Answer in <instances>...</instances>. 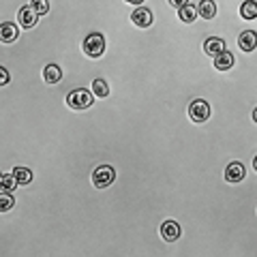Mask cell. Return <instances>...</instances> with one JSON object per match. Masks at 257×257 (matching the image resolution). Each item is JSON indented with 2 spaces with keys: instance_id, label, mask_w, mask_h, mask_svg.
Returning <instances> with one entry per match:
<instances>
[{
  "instance_id": "6da1fadb",
  "label": "cell",
  "mask_w": 257,
  "mask_h": 257,
  "mask_svg": "<svg viewBox=\"0 0 257 257\" xmlns=\"http://www.w3.org/2000/svg\"><path fill=\"white\" fill-rule=\"evenodd\" d=\"M84 52L90 56V58H99V56H103V52H105V39H103V35H99V32L88 35L86 41H84Z\"/></svg>"
},
{
  "instance_id": "7a4b0ae2",
  "label": "cell",
  "mask_w": 257,
  "mask_h": 257,
  "mask_svg": "<svg viewBox=\"0 0 257 257\" xmlns=\"http://www.w3.org/2000/svg\"><path fill=\"white\" fill-rule=\"evenodd\" d=\"M114 178H116V172H114V167H111V165H99L92 172V184L96 189L109 187V184L114 182Z\"/></svg>"
},
{
  "instance_id": "3957f363",
  "label": "cell",
  "mask_w": 257,
  "mask_h": 257,
  "mask_svg": "<svg viewBox=\"0 0 257 257\" xmlns=\"http://www.w3.org/2000/svg\"><path fill=\"white\" fill-rule=\"evenodd\" d=\"M67 103H69V107H73V109H88L92 105V92L79 88V90H73L67 96Z\"/></svg>"
},
{
  "instance_id": "277c9868",
  "label": "cell",
  "mask_w": 257,
  "mask_h": 257,
  "mask_svg": "<svg viewBox=\"0 0 257 257\" xmlns=\"http://www.w3.org/2000/svg\"><path fill=\"white\" fill-rule=\"evenodd\" d=\"M189 114L195 122H206L208 116H210V105H208L204 99H195L189 105Z\"/></svg>"
},
{
  "instance_id": "5b68a950",
  "label": "cell",
  "mask_w": 257,
  "mask_h": 257,
  "mask_svg": "<svg viewBox=\"0 0 257 257\" xmlns=\"http://www.w3.org/2000/svg\"><path fill=\"white\" fill-rule=\"evenodd\" d=\"M37 15H39V13L28 5V7H22V9H20L18 20H20V24H22L24 28H32V26H37V22H39Z\"/></svg>"
},
{
  "instance_id": "8992f818",
  "label": "cell",
  "mask_w": 257,
  "mask_h": 257,
  "mask_svg": "<svg viewBox=\"0 0 257 257\" xmlns=\"http://www.w3.org/2000/svg\"><path fill=\"white\" fill-rule=\"evenodd\" d=\"M161 236H163V240H170V242H174V240L180 238V225L176 221H165L163 225H161Z\"/></svg>"
},
{
  "instance_id": "52a82bcc",
  "label": "cell",
  "mask_w": 257,
  "mask_h": 257,
  "mask_svg": "<svg viewBox=\"0 0 257 257\" xmlns=\"http://www.w3.org/2000/svg\"><path fill=\"white\" fill-rule=\"evenodd\" d=\"M131 20L135 26H140V28H148L152 26V13L148 9H144V7H140V9H135L131 13Z\"/></svg>"
},
{
  "instance_id": "ba28073f",
  "label": "cell",
  "mask_w": 257,
  "mask_h": 257,
  "mask_svg": "<svg viewBox=\"0 0 257 257\" xmlns=\"http://www.w3.org/2000/svg\"><path fill=\"white\" fill-rule=\"evenodd\" d=\"M244 165L242 163H229L227 170H225V180L227 182H240L244 178Z\"/></svg>"
},
{
  "instance_id": "9c48e42d",
  "label": "cell",
  "mask_w": 257,
  "mask_h": 257,
  "mask_svg": "<svg viewBox=\"0 0 257 257\" xmlns=\"http://www.w3.org/2000/svg\"><path fill=\"white\" fill-rule=\"evenodd\" d=\"M204 52L208 56H219L221 52H225V43H223V39L219 37H210V39H206L204 41Z\"/></svg>"
},
{
  "instance_id": "30bf717a",
  "label": "cell",
  "mask_w": 257,
  "mask_h": 257,
  "mask_svg": "<svg viewBox=\"0 0 257 257\" xmlns=\"http://www.w3.org/2000/svg\"><path fill=\"white\" fill-rule=\"evenodd\" d=\"M238 43H240V50H242V52H253L257 47V35L253 30H246V32L240 35Z\"/></svg>"
},
{
  "instance_id": "8fae6325",
  "label": "cell",
  "mask_w": 257,
  "mask_h": 257,
  "mask_svg": "<svg viewBox=\"0 0 257 257\" xmlns=\"http://www.w3.org/2000/svg\"><path fill=\"white\" fill-rule=\"evenodd\" d=\"M18 26L11 22H5L3 26H0V41H5V43H13L15 39H18Z\"/></svg>"
},
{
  "instance_id": "7c38bea8",
  "label": "cell",
  "mask_w": 257,
  "mask_h": 257,
  "mask_svg": "<svg viewBox=\"0 0 257 257\" xmlns=\"http://www.w3.org/2000/svg\"><path fill=\"white\" fill-rule=\"evenodd\" d=\"M43 79L47 84H58L62 79V71H60L58 64H47L43 69Z\"/></svg>"
},
{
  "instance_id": "4fadbf2b",
  "label": "cell",
  "mask_w": 257,
  "mask_h": 257,
  "mask_svg": "<svg viewBox=\"0 0 257 257\" xmlns=\"http://www.w3.org/2000/svg\"><path fill=\"white\" fill-rule=\"evenodd\" d=\"M231 67H234V56H231L229 52H221L219 56H214V69L227 71Z\"/></svg>"
},
{
  "instance_id": "5bb4252c",
  "label": "cell",
  "mask_w": 257,
  "mask_h": 257,
  "mask_svg": "<svg viewBox=\"0 0 257 257\" xmlns=\"http://www.w3.org/2000/svg\"><path fill=\"white\" fill-rule=\"evenodd\" d=\"M197 11H199V15H202L204 20H212L216 15V5L212 3V0H202L199 7H197Z\"/></svg>"
},
{
  "instance_id": "9a60e30c",
  "label": "cell",
  "mask_w": 257,
  "mask_h": 257,
  "mask_svg": "<svg viewBox=\"0 0 257 257\" xmlns=\"http://www.w3.org/2000/svg\"><path fill=\"white\" fill-rule=\"evenodd\" d=\"M240 15H242L244 20H255L257 18V3L255 0H244V3L240 5Z\"/></svg>"
},
{
  "instance_id": "2e32d148",
  "label": "cell",
  "mask_w": 257,
  "mask_h": 257,
  "mask_svg": "<svg viewBox=\"0 0 257 257\" xmlns=\"http://www.w3.org/2000/svg\"><path fill=\"white\" fill-rule=\"evenodd\" d=\"M178 18L184 24H191L193 20L197 18V9H195V7H191V5H184V7H180V9H178Z\"/></svg>"
},
{
  "instance_id": "e0dca14e",
  "label": "cell",
  "mask_w": 257,
  "mask_h": 257,
  "mask_svg": "<svg viewBox=\"0 0 257 257\" xmlns=\"http://www.w3.org/2000/svg\"><path fill=\"white\" fill-rule=\"evenodd\" d=\"M13 174H15V178H18V184H30L32 182V172L28 167H15Z\"/></svg>"
},
{
  "instance_id": "ac0fdd59",
  "label": "cell",
  "mask_w": 257,
  "mask_h": 257,
  "mask_svg": "<svg viewBox=\"0 0 257 257\" xmlns=\"http://www.w3.org/2000/svg\"><path fill=\"white\" fill-rule=\"evenodd\" d=\"M92 92L96 96H101V99H103V96H107L109 94V86H107L105 79H94V82H92Z\"/></svg>"
},
{
  "instance_id": "d6986e66",
  "label": "cell",
  "mask_w": 257,
  "mask_h": 257,
  "mask_svg": "<svg viewBox=\"0 0 257 257\" xmlns=\"http://www.w3.org/2000/svg\"><path fill=\"white\" fill-rule=\"evenodd\" d=\"M15 187H18V178H15V174L5 172V174H3V189H5L7 193H11Z\"/></svg>"
},
{
  "instance_id": "ffe728a7",
  "label": "cell",
  "mask_w": 257,
  "mask_h": 257,
  "mask_svg": "<svg viewBox=\"0 0 257 257\" xmlns=\"http://www.w3.org/2000/svg\"><path fill=\"white\" fill-rule=\"evenodd\" d=\"M30 7L39 15H45L47 11H50V0H30Z\"/></svg>"
},
{
  "instance_id": "44dd1931",
  "label": "cell",
  "mask_w": 257,
  "mask_h": 257,
  "mask_svg": "<svg viewBox=\"0 0 257 257\" xmlns=\"http://www.w3.org/2000/svg\"><path fill=\"white\" fill-rule=\"evenodd\" d=\"M13 208V197L9 195V193H3V195H0V210L3 212H7V210H11Z\"/></svg>"
},
{
  "instance_id": "7402d4cb",
  "label": "cell",
  "mask_w": 257,
  "mask_h": 257,
  "mask_svg": "<svg viewBox=\"0 0 257 257\" xmlns=\"http://www.w3.org/2000/svg\"><path fill=\"white\" fill-rule=\"evenodd\" d=\"M7 82H9V73H7V69H0V84H7Z\"/></svg>"
},
{
  "instance_id": "603a6c76",
  "label": "cell",
  "mask_w": 257,
  "mask_h": 257,
  "mask_svg": "<svg viewBox=\"0 0 257 257\" xmlns=\"http://www.w3.org/2000/svg\"><path fill=\"white\" fill-rule=\"evenodd\" d=\"M167 3H170L172 7H178V9H180V7L187 5V0H167Z\"/></svg>"
},
{
  "instance_id": "cb8c5ba5",
  "label": "cell",
  "mask_w": 257,
  "mask_h": 257,
  "mask_svg": "<svg viewBox=\"0 0 257 257\" xmlns=\"http://www.w3.org/2000/svg\"><path fill=\"white\" fill-rule=\"evenodd\" d=\"M126 3H131V5H138V7H140V5L144 3V0H126Z\"/></svg>"
},
{
  "instance_id": "d4e9b609",
  "label": "cell",
  "mask_w": 257,
  "mask_h": 257,
  "mask_svg": "<svg viewBox=\"0 0 257 257\" xmlns=\"http://www.w3.org/2000/svg\"><path fill=\"white\" fill-rule=\"evenodd\" d=\"M253 120H255V122H257V107H255V111H253Z\"/></svg>"
},
{
  "instance_id": "484cf974",
  "label": "cell",
  "mask_w": 257,
  "mask_h": 257,
  "mask_svg": "<svg viewBox=\"0 0 257 257\" xmlns=\"http://www.w3.org/2000/svg\"><path fill=\"white\" fill-rule=\"evenodd\" d=\"M253 167H255V170H257V157H255V161H253Z\"/></svg>"
}]
</instances>
